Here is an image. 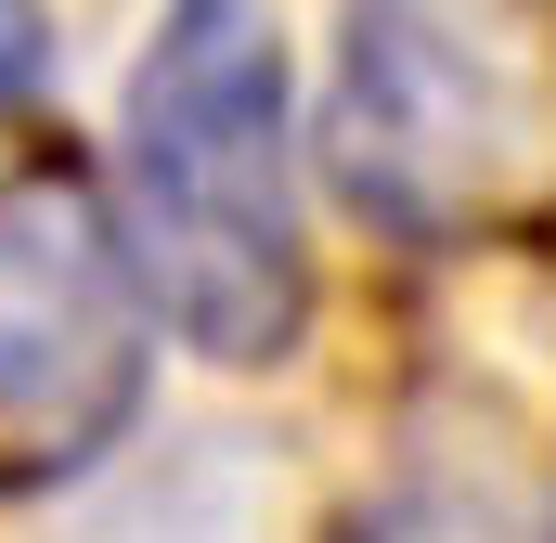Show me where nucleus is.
<instances>
[{
  "instance_id": "nucleus-1",
  "label": "nucleus",
  "mask_w": 556,
  "mask_h": 543,
  "mask_svg": "<svg viewBox=\"0 0 556 543\" xmlns=\"http://www.w3.org/2000/svg\"><path fill=\"white\" fill-rule=\"evenodd\" d=\"M117 233L142 298L207 363H285L311 324V220H298V104L260 0H168L117 104Z\"/></svg>"
},
{
  "instance_id": "nucleus-2",
  "label": "nucleus",
  "mask_w": 556,
  "mask_h": 543,
  "mask_svg": "<svg viewBox=\"0 0 556 543\" xmlns=\"http://www.w3.org/2000/svg\"><path fill=\"white\" fill-rule=\"evenodd\" d=\"M324 181L402 247H492L556 207V0H337Z\"/></svg>"
},
{
  "instance_id": "nucleus-3",
  "label": "nucleus",
  "mask_w": 556,
  "mask_h": 543,
  "mask_svg": "<svg viewBox=\"0 0 556 543\" xmlns=\"http://www.w3.org/2000/svg\"><path fill=\"white\" fill-rule=\"evenodd\" d=\"M155 376V298L117 207L78 168L0 181V492H52L104 466Z\"/></svg>"
},
{
  "instance_id": "nucleus-4",
  "label": "nucleus",
  "mask_w": 556,
  "mask_h": 543,
  "mask_svg": "<svg viewBox=\"0 0 556 543\" xmlns=\"http://www.w3.org/2000/svg\"><path fill=\"white\" fill-rule=\"evenodd\" d=\"M363 543H556V479L518 453V427L492 414H440L389 453Z\"/></svg>"
},
{
  "instance_id": "nucleus-5",
  "label": "nucleus",
  "mask_w": 556,
  "mask_h": 543,
  "mask_svg": "<svg viewBox=\"0 0 556 543\" xmlns=\"http://www.w3.org/2000/svg\"><path fill=\"white\" fill-rule=\"evenodd\" d=\"M39 78H52V13H39V0H0V117H13Z\"/></svg>"
}]
</instances>
